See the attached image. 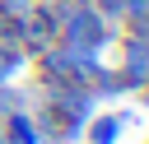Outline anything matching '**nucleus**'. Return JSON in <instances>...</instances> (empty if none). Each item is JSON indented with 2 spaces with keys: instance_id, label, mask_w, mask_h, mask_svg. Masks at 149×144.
<instances>
[{
  "instance_id": "obj_1",
  "label": "nucleus",
  "mask_w": 149,
  "mask_h": 144,
  "mask_svg": "<svg viewBox=\"0 0 149 144\" xmlns=\"http://www.w3.org/2000/svg\"><path fill=\"white\" fill-rule=\"evenodd\" d=\"M56 19H61L56 42L84 46V51H98V56H107V46H112L116 33H121L116 23H107V19L98 14L93 0H56Z\"/></svg>"
},
{
  "instance_id": "obj_2",
  "label": "nucleus",
  "mask_w": 149,
  "mask_h": 144,
  "mask_svg": "<svg viewBox=\"0 0 149 144\" xmlns=\"http://www.w3.org/2000/svg\"><path fill=\"white\" fill-rule=\"evenodd\" d=\"M33 60H37V79H47V84H93V74L107 65L98 51L65 46V42H51V46H42Z\"/></svg>"
},
{
  "instance_id": "obj_3",
  "label": "nucleus",
  "mask_w": 149,
  "mask_h": 144,
  "mask_svg": "<svg viewBox=\"0 0 149 144\" xmlns=\"http://www.w3.org/2000/svg\"><path fill=\"white\" fill-rule=\"evenodd\" d=\"M116 74L126 79V88L130 93H140L144 84H149V28H121L116 33Z\"/></svg>"
},
{
  "instance_id": "obj_4",
  "label": "nucleus",
  "mask_w": 149,
  "mask_h": 144,
  "mask_svg": "<svg viewBox=\"0 0 149 144\" xmlns=\"http://www.w3.org/2000/svg\"><path fill=\"white\" fill-rule=\"evenodd\" d=\"M126 130V111H93L84 125V144H116Z\"/></svg>"
},
{
  "instance_id": "obj_5",
  "label": "nucleus",
  "mask_w": 149,
  "mask_h": 144,
  "mask_svg": "<svg viewBox=\"0 0 149 144\" xmlns=\"http://www.w3.org/2000/svg\"><path fill=\"white\" fill-rule=\"evenodd\" d=\"M0 130H5V139H9V144H47V139H42V130L33 125V116H28V107H19V111H9V116L0 121Z\"/></svg>"
},
{
  "instance_id": "obj_6",
  "label": "nucleus",
  "mask_w": 149,
  "mask_h": 144,
  "mask_svg": "<svg viewBox=\"0 0 149 144\" xmlns=\"http://www.w3.org/2000/svg\"><path fill=\"white\" fill-rule=\"evenodd\" d=\"M28 51L19 46V42H0V84H14L23 70H28Z\"/></svg>"
},
{
  "instance_id": "obj_7",
  "label": "nucleus",
  "mask_w": 149,
  "mask_h": 144,
  "mask_svg": "<svg viewBox=\"0 0 149 144\" xmlns=\"http://www.w3.org/2000/svg\"><path fill=\"white\" fill-rule=\"evenodd\" d=\"M149 0H121V28H144Z\"/></svg>"
},
{
  "instance_id": "obj_8",
  "label": "nucleus",
  "mask_w": 149,
  "mask_h": 144,
  "mask_svg": "<svg viewBox=\"0 0 149 144\" xmlns=\"http://www.w3.org/2000/svg\"><path fill=\"white\" fill-rule=\"evenodd\" d=\"M33 5H37V0H0V19H14V23H23Z\"/></svg>"
},
{
  "instance_id": "obj_9",
  "label": "nucleus",
  "mask_w": 149,
  "mask_h": 144,
  "mask_svg": "<svg viewBox=\"0 0 149 144\" xmlns=\"http://www.w3.org/2000/svg\"><path fill=\"white\" fill-rule=\"evenodd\" d=\"M140 102H144V107H149V84H144V88H140Z\"/></svg>"
},
{
  "instance_id": "obj_10",
  "label": "nucleus",
  "mask_w": 149,
  "mask_h": 144,
  "mask_svg": "<svg viewBox=\"0 0 149 144\" xmlns=\"http://www.w3.org/2000/svg\"><path fill=\"white\" fill-rule=\"evenodd\" d=\"M144 28H149V19H144Z\"/></svg>"
}]
</instances>
